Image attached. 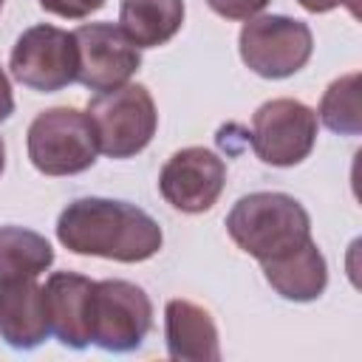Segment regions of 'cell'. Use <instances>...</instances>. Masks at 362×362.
<instances>
[{"label": "cell", "instance_id": "1", "mask_svg": "<svg viewBox=\"0 0 362 362\" xmlns=\"http://www.w3.org/2000/svg\"><path fill=\"white\" fill-rule=\"evenodd\" d=\"M57 240L88 257L141 263L158 255L164 235L141 206L113 198H76L57 218Z\"/></svg>", "mask_w": 362, "mask_h": 362}, {"label": "cell", "instance_id": "2", "mask_svg": "<svg viewBox=\"0 0 362 362\" xmlns=\"http://www.w3.org/2000/svg\"><path fill=\"white\" fill-rule=\"evenodd\" d=\"M226 232L238 249L269 263L311 240V218L294 195L249 192L229 209Z\"/></svg>", "mask_w": 362, "mask_h": 362}, {"label": "cell", "instance_id": "3", "mask_svg": "<svg viewBox=\"0 0 362 362\" xmlns=\"http://www.w3.org/2000/svg\"><path fill=\"white\" fill-rule=\"evenodd\" d=\"M85 113L96 130L99 153L107 158H133L153 141L158 127L156 102L139 82H124L113 90L96 93Z\"/></svg>", "mask_w": 362, "mask_h": 362}, {"label": "cell", "instance_id": "4", "mask_svg": "<svg viewBox=\"0 0 362 362\" xmlns=\"http://www.w3.org/2000/svg\"><path fill=\"white\" fill-rule=\"evenodd\" d=\"M28 158L42 175H76L99 156L96 130L76 107H48L34 116L25 136Z\"/></svg>", "mask_w": 362, "mask_h": 362}, {"label": "cell", "instance_id": "5", "mask_svg": "<svg viewBox=\"0 0 362 362\" xmlns=\"http://www.w3.org/2000/svg\"><path fill=\"white\" fill-rule=\"evenodd\" d=\"M153 328V303L147 291L130 280H99L90 291L88 331L90 342L124 354L136 351Z\"/></svg>", "mask_w": 362, "mask_h": 362}, {"label": "cell", "instance_id": "6", "mask_svg": "<svg viewBox=\"0 0 362 362\" xmlns=\"http://www.w3.org/2000/svg\"><path fill=\"white\" fill-rule=\"evenodd\" d=\"M240 59L266 79H286L305 68L314 34L303 20L286 14H255L240 28Z\"/></svg>", "mask_w": 362, "mask_h": 362}, {"label": "cell", "instance_id": "7", "mask_svg": "<svg viewBox=\"0 0 362 362\" xmlns=\"http://www.w3.org/2000/svg\"><path fill=\"white\" fill-rule=\"evenodd\" d=\"M317 113L297 99L263 102L252 116V150L263 164L294 167L314 150Z\"/></svg>", "mask_w": 362, "mask_h": 362}, {"label": "cell", "instance_id": "8", "mask_svg": "<svg viewBox=\"0 0 362 362\" xmlns=\"http://www.w3.org/2000/svg\"><path fill=\"white\" fill-rule=\"evenodd\" d=\"M11 76L31 90H62L76 79V42L74 34L40 23L25 28L8 59Z\"/></svg>", "mask_w": 362, "mask_h": 362}, {"label": "cell", "instance_id": "9", "mask_svg": "<svg viewBox=\"0 0 362 362\" xmlns=\"http://www.w3.org/2000/svg\"><path fill=\"white\" fill-rule=\"evenodd\" d=\"M71 34L76 42V79L96 93L124 85L141 65V48L113 23H85Z\"/></svg>", "mask_w": 362, "mask_h": 362}, {"label": "cell", "instance_id": "10", "mask_svg": "<svg viewBox=\"0 0 362 362\" xmlns=\"http://www.w3.org/2000/svg\"><path fill=\"white\" fill-rule=\"evenodd\" d=\"M226 187V164L206 147H184L167 158L158 173V189L164 201L187 215H198L215 206Z\"/></svg>", "mask_w": 362, "mask_h": 362}, {"label": "cell", "instance_id": "11", "mask_svg": "<svg viewBox=\"0 0 362 362\" xmlns=\"http://www.w3.org/2000/svg\"><path fill=\"white\" fill-rule=\"evenodd\" d=\"M93 283L96 280L76 272H54L42 286L51 334H57V339L74 351L90 345L88 311H90Z\"/></svg>", "mask_w": 362, "mask_h": 362}, {"label": "cell", "instance_id": "12", "mask_svg": "<svg viewBox=\"0 0 362 362\" xmlns=\"http://www.w3.org/2000/svg\"><path fill=\"white\" fill-rule=\"evenodd\" d=\"M51 334L45 291L34 280H17L0 286V337L17 351L42 345Z\"/></svg>", "mask_w": 362, "mask_h": 362}, {"label": "cell", "instance_id": "13", "mask_svg": "<svg viewBox=\"0 0 362 362\" xmlns=\"http://www.w3.org/2000/svg\"><path fill=\"white\" fill-rule=\"evenodd\" d=\"M164 339L170 359L218 362L221 339L212 314L189 300H170L164 308Z\"/></svg>", "mask_w": 362, "mask_h": 362}, {"label": "cell", "instance_id": "14", "mask_svg": "<svg viewBox=\"0 0 362 362\" xmlns=\"http://www.w3.org/2000/svg\"><path fill=\"white\" fill-rule=\"evenodd\" d=\"M260 266H263L266 283L283 300L311 303L328 286V266H325V257H322V252L314 240H305L294 252H288L277 260L260 263Z\"/></svg>", "mask_w": 362, "mask_h": 362}, {"label": "cell", "instance_id": "15", "mask_svg": "<svg viewBox=\"0 0 362 362\" xmlns=\"http://www.w3.org/2000/svg\"><path fill=\"white\" fill-rule=\"evenodd\" d=\"M184 23V0H122L119 28L139 48L170 42Z\"/></svg>", "mask_w": 362, "mask_h": 362}, {"label": "cell", "instance_id": "16", "mask_svg": "<svg viewBox=\"0 0 362 362\" xmlns=\"http://www.w3.org/2000/svg\"><path fill=\"white\" fill-rule=\"evenodd\" d=\"M54 263L51 243L23 226H0V286L34 280Z\"/></svg>", "mask_w": 362, "mask_h": 362}, {"label": "cell", "instance_id": "17", "mask_svg": "<svg viewBox=\"0 0 362 362\" xmlns=\"http://www.w3.org/2000/svg\"><path fill=\"white\" fill-rule=\"evenodd\" d=\"M320 119L328 130L339 136H359L362 107H359V74H345L328 85L320 102Z\"/></svg>", "mask_w": 362, "mask_h": 362}, {"label": "cell", "instance_id": "18", "mask_svg": "<svg viewBox=\"0 0 362 362\" xmlns=\"http://www.w3.org/2000/svg\"><path fill=\"white\" fill-rule=\"evenodd\" d=\"M40 6L48 14H57L65 20H85L93 11H99L105 6V0H40Z\"/></svg>", "mask_w": 362, "mask_h": 362}, {"label": "cell", "instance_id": "19", "mask_svg": "<svg viewBox=\"0 0 362 362\" xmlns=\"http://www.w3.org/2000/svg\"><path fill=\"white\" fill-rule=\"evenodd\" d=\"M206 6L226 20H249L260 14L269 6V0H206Z\"/></svg>", "mask_w": 362, "mask_h": 362}, {"label": "cell", "instance_id": "20", "mask_svg": "<svg viewBox=\"0 0 362 362\" xmlns=\"http://www.w3.org/2000/svg\"><path fill=\"white\" fill-rule=\"evenodd\" d=\"M11 110H14V93H11L6 71L0 68V122H6L11 116Z\"/></svg>", "mask_w": 362, "mask_h": 362}, {"label": "cell", "instance_id": "21", "mask_svg": "<svg viewBox=\"0 0 362 362\" xmlns=\"http://www.w3.org/2000/svg\"><path fill=\"white\" fill-rule=\"evenodd\" d=\"M305 11H311V14H325V11H331V8H337V6H351V11H356V6H354V0H297Z\"/></svg>", "mask_w": 362, "mask_h": 362}, {"label": "cell", "instance_id": "22", "mask_svg": "<svg viewBox=\"0 0 362 362\" xmlns=\"http://www.w3.org/2000/svg\"><path fill=\"white\" fill-rule=\"evenodd\" d=\"M3 167H6V144L0 139V175H3Z\"/></svg>", "mask_w": 362, "mask_h": 362}, {"label": "cell", "instance_id": "23", "mask_svg": "<svg viewBox=\"0 0 362 362\" xmlns=\"http://www.w3.org/2000/svg\"><path fill=\"white\" fill-rule=\"evenodd\" d=\"M0 8H3V0H0Z\"/></svg>", "mask_w": 362, "mask_h": 362}]
</instances>
